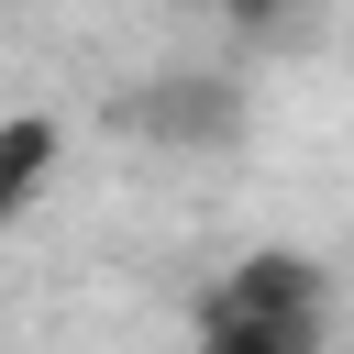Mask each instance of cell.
Wrapping results in <instances>:
<instances>
[{"label":"cell","mask_w":354,"mask_h":354,"mask_svg":"<svg viewBox=\"0 0 354 354\" xmlns=\"http://www.w3.org/2000/svg\"><path fill=\"white\" fill-rule=\"evenodd\" d=\"M254 100L221 77V66H155L144 88H122V133H144L155 155H221L243 144Z\"/></svg>","instance_id":"1"},{"label":"cell","mask_w":354,"mask_h":354,"mask_svg":"<svg viewBox=\"0 0 354 354\" xmlns=\"http://www.w3.org/2000/svg\"><path fill=\"white\" fill-rule=\"evenodd\" d=\"M332 343V310H243L221 288H199V321H188V354H321Z\"/></svg>","instance_id":"2"},{"label":"cell","mask_w":354,"mask_h":354,"mask_svg":"<svg viewBox=\"0 0 354 354\" xmlns=\"http://www.w3.org/2000/svg\"><path fill=\"white\" fill-rule=\"evenodd\" d=\"M210 288L243 299V310H332V277H321V254H299V243H254V254H232Z\"/></svg>","instance_id":"3"},{"label":"cell","mask_w":354,"mask_h":354,"mask_svg":"<svg viewBox=\"0 0 354 354\" xmlns=\"http://www.w3.org/2000/svg\"><path fill=\"white\" fill-rule=\"evenodd\" d=\"M55 166H66V122L55 111H0V232L55 188Z\"/></svg>","instance_id":"4"},{"label":"cell","mask_w":354,"mask_h":354,"mask_svg":"<svg viewBox=\"0 0 354 354\" xmlns=\"http://www.w3.org/2000/svg\"><path fill=\"white\" fill-rule=\"evenodd\" d=\"M288 11H299V0H221V33L266 44V33H288Z\"/></svg>","instance_id":"5"}]
</instances>
